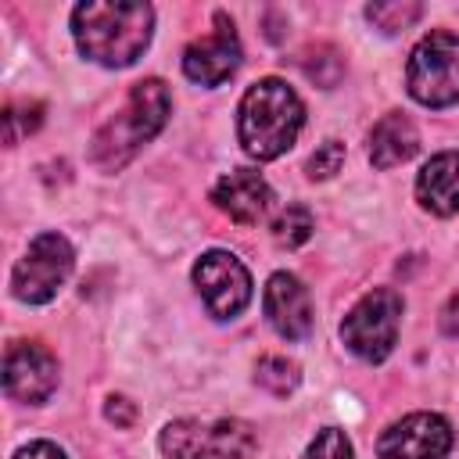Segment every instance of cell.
<instances>
[{"label": "cell", "mask_w": 459, "mask_h": 459, "mask_svg": "<svg viewBox=\"0 0 459 459\" xmlns=\"http://www.w3.org/2000/svg\"><path fill=\"white\" fill-rule=\"evenodd\" d=\"M265 305V319L273 323V330L287 341H305L312 333V298L301 287L298 276L290 273H273L262 294Z\"/></svg>", "instance_id": "7c38bea8"}, {"label": "cell", "mask_w": 459, "mask_h": 459, "mask_svg": "<svg viewBox=\"0 0 459 459\" xmlns=\"http://www.w3.org/2000/svg\"><path fill=\"white\" fill-rule=\"evenodd\" d=\"M420 14H423V7L416 4V0H391V4H369L366 7V18L377 25V29H384V32H398V29H409L412 22H420Z\"/></svg>", "instance_id": "ac0fdd59"}, {"label": "cell", "mask_w": 459, "mask_h": 459, "mask_svg": "<svg viewBox=\"0 0 459 459\" xmlns=\"http://www.w3.org/2000/svg\"><path fill=\"white\" fill-rule=\"evenodd\" d=\"M57 387V359L36 341H14L4 355V391L14 402L43 405Z\"/></svg>", "instance_id": "9c48e42d"}, {"label": "cell", "mask_w": 459, "mask_h": 459, "mask_svg": "<svg viewBox=\"0 0 459 459\" xmlns=\"http://www.w3.org/2000/svg\"><path fill=\"white\" fill-rule=\"evenodd\" d=\"M240 68V39L226 11H215V25L208 36L194 39L183 50V72L197 86H219Z\"/></svg>", "instance_id": "30bf717a"}, {"label": "cell", "mask_w": 459, "mask_h": 459, "mask_svg": "<svg viewBox=\"0 0 459 459\" xmlns=\"http://www.w3.org/2000/svg\"><path fill=\"white\" fill-rule=\"evenodd\" d=\"M305 459H355V448H351V441H348L344 430L323 427L312 437V445L305 448Z\"/></svg>", "instance_id": "ffe728a7"}, {"label": "cell", "mask_w": 459, "mask_h": 459, "mask_svg": "<svg viewBox=\"0 0 459 459\" xmlns=\"http://www.w3.org/2000/svg\"><path fill=\"white\" fill-rule=\"evenodd\" d=\"M255 384L276 398H287L301 384V369H298V362H290L283 355H262L255 366Z\"/></svg>", "instance_id": "2e32d148"}, {"label": "cell", "mask_w": 459, "mask_h": 459, "mask_svg": "<svg viewBox=\"0 0 459 459\" xmlns=\"http://www.w3.org/2000/svg\"><path fill=\"white\" fill-rule=\"evenodd\" d=\"M448 448H452V427L437 412H412L391 423L377 441L380 459H445Z\"/></svg>", "instance_id": "8fae6325"}, {"label": "cell", "mask_w": 459, "mask_h": 459, "mask_svg": "<svg viewBox=\"0 0 459 459\" xmlns=\"http://www.w3.org/2000/svg\"><path fill=\"white\" fill-rule=\"evenodd\" d=\"M75 265V251L61 233H39L29 251L14 262L11 273V290L25 305H43L57 294V287L68 280Z\"/></svg>", "instance_id": "52a82bcc"}, {"label": "cell", "mask_w": 459, "mask_h": 459, "mask_svg": "<svg viewBox=\"0 0 459 459\" xmlns=\"http://www.w3.org/2000/svg\"><path fill=\"white\" fill-rule=\"evenodd\" d=\"M420 151V133L405 115H384L369 133V161L373 169H394Z\"/></svg>", "instance_id": "9a60e30c"}, {"label": "cell", "mask_w": 459, "mask_h": 459, "mask_svg": "<svg viewBox=\"0 0 459 459\" xmlns=\"http://www.w3.org/2000/svg\"><path fill=\"white\" fill-rule=\"evenodd\" d=\"M305 126V104L283 79H258L237 111V136L240 147L258 158L273 161L280 158Z\"/></svg>", "instance_id": "7a4b0ae2"}, {"label": "cell", "mask_w": 459, "mask_h": 459, "mask_svg": "<svg viewBox=\"0 0 459 459\" xmlns=\"http://www.w3.org/2000/svg\"><path fill=\"white\" fill-rule=\"evenodd\" d=\"M158 445L165 459H251L258 437L240 420H176Z\"/></svg>", "instance_id": "277c9868"}, {"label": "cell", "mask_w": 459, "mask_h": 459, "mask_svg": "<svg viewBox=\"0 0 459 459\" xmlns=\"http://www.w3.org/2000/svg\"><path fill=\"white\" fill-rule=\"evenodd\" d=\"M194 287L215 319H233L251 301V273L230 251H204L194 262Z\"/></svg>", "instance_id": "ba28073f"}, {"label": "cell", "mask_w": 459, "mask_h": 459, "mask_svg": "<svg viewBox=\"0 0 459 459\" xmlns=\"http://www.w3.org/2000/svg\"><path fill=\"white\" fill-rule=\"evenodd\" d=\"M11 459H68L54 441H29V445H22Z\"/></svg>", "instance_id": "603a6c76"}, {"label": "cell", "mask_w": 459, "mask_h": 459, "mask_svg": "<svg viewBox=\"0 0 459 459\" xmlns=\"http://www.w3.org/2000/svg\"><path fill=\"white\" fill-rule=\"evenodd\" d=\"M312 230H316L312 212L301 208V204H287V208L276 215V222H273V237H276V244H283V247H301V244L312 237Z\"/></svg>", "instance_id": "e0dca14e"}, {"label": "cell", "mask_w": 459, "mask_h": 459, "mask_svg": "<svg viewBox=\"0 0 459 459\" xmlns=\"http://www.w3.org/2000/svg\"><path fill=\"white\" fill-rule=\"evenodd\" d=\"M441 330L448 333V337H459V290L445 301V308H441Z\"/></svg>", "instance_id": "cb8c5ba5"}, {"label": "cell", "mask_w": 459, "mask_h": 459, "mask_svg": "<svg viewBox=\"0 0 459 459\" xmlns=\"http://www.w3.org/2000/svg\"><path fill=\"white\" fill-rule=\"evenodd\" d=\"M212 201L219 212H226L233 222L240 226H255L265 219V212L273 208V190L269 183L251 172V169H233L226 172L215 186H212Z\"/></svg>", "instance_id": "4fadbf2b"}, {"label": "cell", "mask_w": 459, "mask_h": 459, "mask_svg": "<svg viewBox=\"0 0 459 459\" xmlns=\"http://www.w3.org/2000/svg\"><path fill=\"white\" fill-rule=\"evenodd\" d=\"M416 201L441 219L459 212V151H441L420 169Z\"/></svg>", "instance_id": "5bb4252c"}, {"label": "cell", "mask_w": 459, "mask_h": 459, "mask_svg": "<svg viewBox=\"0 0 459 459\" xmlns=\"http://www.w3.org/2000/svg\"><path fill=\"white\" fill-rule=\"evenodd\" d=\"M151 29L154 11L140 0H86L72 11V36L79 54L104 68L133 65L147 50Z\"/></svg>", "instance_id": "6da1fadb"}, {"label": "cell", "mask_w": 459, "mask_h": 459, "mask_svg": "<svg viewBox=\"0 0 459 459\" xmlns=\"http://www.w3.org/2000/svg\"><path fill=\"white\" fill-rule=\"evenodd\" d=\"M341 161H344V143L323 140L316 147V154L308 158V179H330L333 172H341Z\"/></svg>", "instance_id": "44dd1931"}, {"label": "cell", "mask_w": 459, "mask_h": 459, "mask_svg": "<svg viewBox=\"0 0 459 459\" xmlns=\"http://www.w3.org/2000/svg\"><path fill=\"white\" fill-rule=\"evenodd\" d=\"M104 416H108L115 427H133V420H136V409H133V402H129V398H122V394H111V398H108V405H104Z\"/></svg>", "instance_id": "7402d4cb"}, {"label": "cell", "mask_w": 459, "mask_h": 459, "mask_svg": "<svg viewBox=\"0 0 459 459\" xmlns=\"http://www.w3.org/2000/svg\"><path fill=\"white\" fill-rule=\"evenodd\" d=\"M405 86L412 100L423 108H448L459 100V36L452 32H430L423 36L405 68Z\"/></svg>", "instance_id": "5b68a950"}, {"label": "cell", "mask_w": 459, "mask_h": 459, "mask_svg": "<svg viewBox=\"0 0 459 459\" xmlns=\"http://www.w3.org/2000/svg\"><path fill=\"white\" fill-rule=\"evenodd\" d=\"M169 86L161 79H143L129 90L122 111H115L90 140V161L104 172L122 169L147 140H154L169 122Z\"/></svg>", "instance_id": "3957f363"}, {"label": "cell", "mask_w": 459, "mask_h": 459, "mask_svg": "<svg viewBox=\"0 0 459 459\" xmlns=\"http://www.w3.org/2000/svg\"><path fill=\"white\" fill-rule=\"evenodd\" d=\"M402 294L391 287H377L369 294H362L351 312L341 323V341L348 344V351H355L366 362H384L398 341V326H402Z\"/></svg>", "instance_id": "8992f818"}, {"label": "cell", "mask_w": 459, "mask_h": 459, "mask_svg": "<svg viewBox=\"0 0 459 459\" xmlns=\"http://www.w3.org/2000/svg\"><path fill=\"white\" fill-rule=\"evenodd\" d=\"M39 122H43V104H7L4 108V143L7 147H14L22 136H29V133H36L39 129Z\"/></svg>", "instance_id": "d6986e66"}]
</instances>
